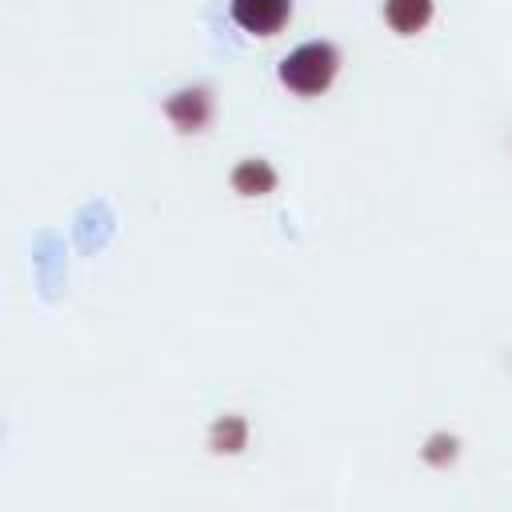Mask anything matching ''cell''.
I'll list each match as a JSON object with an SVG mask.
<instances>
[{
	"instance_id": "5",
	"label": "cell",
	"mask_w": 512,
	"mask_h": 512,
	"mask_svg": "<svg viewBox=\"0 0 512 512\" xmlns=\"http://www.w3.org/2000/svg\"><path fill=\"white\" fill-rule=\"evenodd\" d=\"M232 188H236L240 196H264V192L276 188V172H272L264 160H240V164L232 168Z\"/></svg>"
},
{
	"instance_id": "1",
	"label": "cell",
	"mask_w": 512,
	"mask_h": 512,
	"mask_svg": "<svg viewBox=\"0 0 512 512\" xmlns=\"http://www.w3.org/2000/svg\"><path fill=\"white\" fill-rule=\"evenodd\" d=\"M336 68H340V52L324 40H312V44L292 48L280 60V84L292 88L296 96H316L336 80Z\"/></svg>"
},
{
	"instance_id": "6",
	"label": "cell",
	"mask_w": 512,
	"mask_h": 512,
	"mask_svg": "<svg viewBox=\"0 0 512 512\" xmlns=\"http://www.w3.org/2000/svg\"><path fill=\"white\" fill-rule=\"evenodd\" d=\"M248 440V424L240 416H224L212 424V448L216 452H240Z\"/></svg>"
},
{
	"instance_id": "4",
	"label": "cell",
	"mask_w": 512,
	"mask_h": 512,
	"mask_svg": "<svg viewBox=\"0 0 512 512\" xmlns=\"http://www.w3.org/2000/svg\"><path fill=\"white\" fill-rule=\"evenodd\" d=\"M384 20L400 36H416L432 20V0H384Z\"/></svg>"
},
{
	"instance_id": "2",
	"label": "cell",
	"mask_w": 512,
	"mask_h": 512,
	"mask_svg": "<svg viewBox=\"0 0 512 512\" xmlns=\"http://www.w3.org/2000/svg\"><path fill=\"white\" fill-rule=\"evenodd\" d=\"M292 0H232V20L252 36H272L288 24Z\"/></svg>"
},
{
	"instance_id": "3",
	"label": "cell",
	"mask_w": 512,
	"mask_h": 512,
	"mask_svg": "<svg viewBox=\"0 0 512 512\" xmlns=\"http://www.w3.org/2000/svg\"><path fill=\"white\" fill-rule=\"evenodd\" d=\"M164 112L180 132H200L212 120V96L208 88H184L164 104Z\"/></svg>"
}]
</instances>
